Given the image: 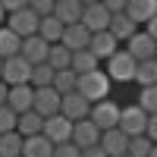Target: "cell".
<instances>
[{"instance_id": "cell-1", "label": "cell", "mask_w": 157, "mask_h": 157, "mask_svg": "<svg viewBox=\"0 0 157 157\" xmlns=\"http://www.w3.org/2000/svg\"><path fill=\"white\" fill-rule=\"evenodd\" d=\"M75 91H78L82 98H88L91 104H94V101H107V98H110V91H113V78L104 72V69L85 72V75H78Z\"/></svg>"}, {"instance_id": "cell-2", "label": "cell", "mask_w": 157, "mask_h": 157, "mask_svg": "<svg viewBox=\"0 0 157 157\" xmlns=\"http://www.w3.org/2000/svg\"><path fill=\"white\" fill-rule=\"evenodd\" d=\"M107 66H104V72H107L113 78V85H126V82H135V66L138 60L129 54V50H116V54L110 60H104Z\"/></svg>"}, {"instance_id": "cell-3", "label": "cell", "mask_w": 157, "mask_h": 157, "mask_svg": "<svg viewBox=\"0 0 157 157\" xmlns=\"http://www.w3.org/2000/svg\"><path fill=\"white\" fill-rule=\"evenodd\" d=\"M0 78L13 88V85H25V82H32V63L25 60L22 54L16 57H6L3 60V69H0Z\"/></svg>"}, {"instance_id": "cell-4", "label": "cell", "mask_w": 157, "mask_h": 157, "mask_svg": "<svg viewBox=\"0 0 157 157\" xmlns=\"http://www.w3.org/2000/svg\"><path fill=\"white\" fill-rule=\"evenodd\" d=\"M6 25L19 38H29V35H38V25H41V16L32 10V6H22L16 13H6Z\"/></svg>"}, {"instance_id": "cell-5", "label": "cell", "mask_w": 157, "mask_h": 157, "mask_svg": "<svg viewBox=\"0 0 157 157\" xmlns=\"http://www.w3.org/2000/svg\"><path fill=\"white\" fill-rule=\"evenodd\" d=\"M148 116H151V113H145V110L138 107V101H135V104H129V107L120 110V129H123L129 138H132V135H145Z\"/></svg>"}, {"instance_id": "cell-6", "label": "cell", "mask_w": 157, "mask_h": 157, "mask_svg": "<svg viewBox=\"0 0 157 157\" xmlns=\"http://www.w3.org/2000/svg\"><path fill=\"white\" fill-rule=\"evenodd\" d=\"M120 110L123 107H116V104L107 98V101H94L91 104V113H88V120L94 123L101 132L104 129H113V126H120Z\"/></svg>"}, {"instance_id": "cell-7", "label": "cell", "mask_w": 157, "mask_h": 157, "mask_svg": "<svg viewBox=\"0 0 157 157\" xmlns=\"http://www.w3.org/2000/svg\"><path fill=\"white\" fill-rule=\"evenodd\" d=\"M60 104H63V94H60L54 85L35 88V104H32V110L41 113L44 120H47V116H54V113H60Z\"/></svg>"}, {"instance_id": "cell-8", "label": "cell", "mask_w": 157, "mask_h": 157, "mask_svg": "<svg viewBox=\"0 0 157 157\" xmlns=\"http://www.w3.org/2000/svg\"><path fill=\"white\" fill-rule=\"evenodd\" d=\"M110 19H113V13L107 10L98 0V3H88L85 6V13H82V25L94 35V32H104V29H110Z\"/></svg>"}, {"instance_id": "cell-9", "label": "cell", "mask_w": 157, "mask_h": 157, "mask_svg": "<svg viewBox=\"0 0 157 157\" xmlns=\"http://www.w3.org/2000/svg\"><path fill=\"white\" fill-rule=\"evenodd\" d=\"M44 135L54 141V145H63V141H72V120H66L63 113H54L44 120Z\"/></svg>"}, {"instance_id": "cell-10", "label": "cell", "mask_w": 157, "mask_h": 157, "mask_svg": "<svg viewBox=\"0 0 157 157\" xmlns=\"http://www.w3.org/2000/svg\"><path fill=\"white\" fill-rule=\"evenodd\" d=\"M60 113L66 116V120L78 123V120H85V116L91 113V101L82 98L78 91H69V94H63V104H60Z\"/></svg>"}, {"instance_id": "cell-11", "label": "cell", "mask_w": 157, "mask_h": 157, "mask_svg": "<svg viewBox=\"0 0 157 157\" xmlns=\"http://www.w3.org/2000/svg\"><path fill=\"white\" fill-rule=\"evenodd\" d=\"M126 50H129V54H132V57L141 63V60H151V57L157 54V41H154V38H151L145 29H138V32L126 41Z\"/></svg>"}, {"instance_id": "cell-12", "label": "cell", "mask_w": 157, "mask_h": 157, "mask_svg": "<svg viewBox=\"0 0 157 157\" xmlns=\"http://www.w3.org/2000/svg\"><path fill=\"white\" fill-rule=\"evenodd\" d=\"M88 50H91V54H94V57L104 63V60H110L116 50H120V41L113 38V32H110V29H104V32H94V35H91Z\"/></svg>"}, {"instance_id": "cell-13", "label": "cell", "mask_w": 157, "mask_h": 157, "mask_svg": "<svg viewBox=\"0 0 157 157\" xmlns=\"http://www.w3.org/2000/svg\"><path fill=\"white\" fill-rule=\"evenodd\" d=\"M19 54L32 63V66H38V63H47V54H50V44L44 41L41 35H29V38H22V47H19Z\"/></svg>"}, {"instance_id": "cell-14", "label": "cell", "mask_w": 157, "mask_h": 157, "mask_svg": "<svg viewBox=\"0 0 157 157\" xmlns=\"http://www.w3.org/2000/svg\"><path fill=\"white\" fill-rule=\"evenodd\" d=\"M98 145L107 151V157H120V154L129 151V135L123 132L120 126H113V129H104V132H101V141H98Z\"/></svg>"}, {"instance_id": "cell-15", "label": "cell", "mask_w": 157, "mask_h": 157, "mask_svg": "<svg viewBox=\"0 0 157 157\" xmlns=\"http://www.w3.org/2000/svg\"><path fill=\"white\" fill-rule=\"evenodd\" d=\"M101 141V129L94 126L85 116V120H78V123H72V145H78V148H91V145H98Z\"/></svg>"}, {"instance_id": "cell-16", "label": "cell", "mask_w": 157, "mask_h": 157, "mask_svg": "<svg viewBox=\"0 0 157 157\" xmlns=\"http://www.w3.org/2000/svg\"><path fill=\"white\" fill-rule=\"evenodd\" d=\"M6 104H10L16 113L32 110V104H35V88H32V82H25V85H13L10 94H6Z\"/></svg>"}, {"instance_id": "cell-17", "label": "cell", "mask_w": 157, "mask_h": 157, "mask_svg": "<svg viewBox=\"0 0 157 157\" xmlns=\"http://www.w3.org/2000/svg\"><path fill=\"white\" fill-rule=\"evenodd\" d=\"M54 141H50L44 132L41 135H29L22 141V157H54Z\"/></svg>"}, {"instance_id": "cell-18", "label": "cell", "mask_w": 157, "mask_h": 157, "mask_svg": "<svg viewBox=\"0 0 157 157\" xmlns=\"http://www.w3.org/2000/svg\"><path fill=\"white\" fill-rule=\"evenodd\" d=\"M82 13H85V3H82V0H57V6H54V16H57L63 25L82 22Z\"/></svg>"}, {"instance_id": "cell-19", "label": "cell", "mask_w": 157, "mask_h": 157, "mask_svg": "<svg viewBox=\"0 0 157 157\" xmlns=\"http://www.w3.org/2000/svg\"><path fill=\"white\" fill-rule=\"evenodd\" d=\"M126 16L138 22V25H145L148 19L157 16V0H129L126 3Z\"/></svg>"}, {"instance_id": "cell-20", "label": "cell", "mask_w": 157, "mask_h": 157, "mask_svg": "<svg viewBox=\"0 0 157 157\" xmlns=\"http://www.w3.org/2000/svg\"><path fill=\"white\" fill-rule=\"evenodd\" d=\"M63 44H66L69 50H85V47L91 44V32L85 29L82 22L66 25V32H63Z\"/></svg>"}, {"instance_id": "cell-21", "label": "cell", "mask_w": 157, "mask_h": 157, "mask_svg": "<svg viewBox=\"0 0 157 157\" xmlns=\"http://www.w3.org/2000/svg\"><path fill=\"white\" fill-rule=\"evenodd\" d=\"M63 32H66V25H63L54 13L50 16H41V25H38V35L44 38L47 44H57V41H63Z\"/></svg>"}, {"instance_id": "cell-22", "label": "cell", "mask_w": 157, "mask_h": 157, "mask_svg": "<svg viewBox=\"0 0 157 157\" xmlns=\"http://www.w3.org/2000/svg\"><path fill=\"white\" fill-rule=\"evenodd\" d=\"M110 32H113L116 41H129V38L138 32V22H132L126 13H113V19H110Z\"/></svg>"}, {"instance_id": "cell-23", "label": "cell", "mask_w": 157, "mask_h": 157, "mask_svg": "<svg viewBox=\"0 0 157 157\" xmlns=\"http://www.w3.org/2000/svg\"><path fill=\"white\" fill-rule=\"evenodd\" d=\"M19 132H22V138H29V135H41L44 132V116L41 113H35V110H25V113H19Z\"/></svg>"}, {"instance_id": "cell-24", "label": "cell", "mask_w": 157, "mask_h": 157, "mask_svg": "<svg viewBox=\"0 0 157 157\" xmlns=\"http://www.w3.org/2000/svg\"><path fill=\"white\" fill-rule=\"evenodd\" d=\"M94 69H101V60L91 54L88 47L85 50H72V72L85 75V72H94Z\"/></svg>"}, {"instance_id": "cell-25", "label": "cell", "mask_w": 157, "mask_h": 157, "mask_svg": "<svg viewBox=\"0 0 157 157\" xmlns=\"http://www.w3.org/2000/svg\"><path fill=\"white\" fill-rule=\"evenodd\" d=\"M22 132L13 129V132H3L0 135V157H22Z\"/></svg>"}, {"instance_id": "cell-26", "label": "cell", "mask_w": 157, "mask_h": 157, "mask_svg": "<svg viewBox=\"0 0 157 157\" xmlns=\"http://www.w3.org/2000/svg\"><path fill=\"white\" fill-rule=\"evenodd\" d=\"M19 47H22V38L10 29V25H0V57H16L19 54Z\"/></svg>"}, {"instance_id": "cell-27", "label": "cell", "mask_w": 157, "mask_h": 157, "mask_svg": "<svg viewBox=\"0 0 157 157\" xmlns=\"http://www.w3.org/2000/svg\"><path fill=\"white\" fill-rule=\"evenodd\" d=\"M135 85L145 88V85H157V57L151 60H141L135 66Z\"/></svg>"}, {"instance_id": "cell-28", "label": "cell", "mask_w": 157, "mask_h": 157, "mask_svg": "<svg viewBox=\"0 0 157 157\" xmlns=\"http://www.w3.org/2000/svg\"><path fill=\"white\" fill-rule=\"evenodd\" d=\"M47 63L54 69H69L72 66V50L63 44V41H57V44H50V54H47Z\"/></svg>"}, {"instance_id": "cell-29", "label": "cell", "mask_w": 157, "mask_h": 157, "mask_svg": "<svg viewBox=\"0 0 157 157\" xmlns=\"http://www.w3.org/2000/svg\"><path fill=\"white\" fill-rule=\"evenodd\" d=\"M54 75H57V69L50 66V63H38V66H32V88L54 85Z\"/></svg>"}, {"instance_id": "cell-30", "label": "cell", "mask_w": 157, "mask_h": 157, "mask_svg": "<svg viewBox=\"0 0 157 157\" xmlns=\"http://www.w3.org/2000/svg\"><path fill=\"white\" fill-rule=\"evenodd\" d=\"M75 85H78V72H72V66H69V69H57V75H54V88L60 91V94L75 91Z\"/></svg>"}, {"instance_id": "cell-31", "label": "cell", "mask_w": 157, "mask_h": 157, "mask_svg": "<svg viewBox=\"0 0 157 157\" xmlns=\"http://www.w3.org/2000/svg\"><path fill=\"white\" fill-rule=\"evenodd\" d=\"M151 148H154V141L148 135H132L129 138V157H151Z\"/></svg>"}, {"instance_id": "cell-32", "label": "cell", "mask_w": 157, "mask_h": 157, "mask_svg": "<svg viewBox=\"0 0 157 157\" xmlns=\"http://www.w3.org/2000/svg\"><path fill=\"white\" fill-rule=\"evenodd\" d=\"M138 107L145 113H157V85H145L138 91Z\"/></svg>"}, {"instance_id": "cell-33", "label": "cell", "mask_w": 157, "mask_h": 157, "mask_svg": "<svg viewBox=\"0 0 157 157\" xmlns=\"http://www.w3.org/2000/svg\"><path fill=\"white\" fill-rule=\"evenodd\" d=\"M19 126V113L10 107V104H3V107H0V135L3 132H13V129Z\"/></svg>"}, {"instance_id": "cell-34", "label": "cell", "mask_w": 157, "mask_h": 157, "mask_svg": "<svg viewBox=\"0 0 157 157\" xmlns=\"http://www.w3.org/2000/svg\"><path fill=\"white\" fill-rule=\"evenodd\" d=\"M54 157H82V148L72 145V141H63V145L54 148Z\"/></svg>"}, {"instance_id": "cell-35", "label": "cell", "mask_w": 157, "mask_h": 157, "mask_svg": "<svg viewBox=\"0 0 157 157\" xmlns=\"http://www.w3.org/2000/svg\"><path fill=\"white\" fill-rule=\"evenodd\" d=\"M29 6L38 13V16H50L54 6H57V0H29Z\"/></svg>"}, {"instance_id": "cell-36", "label": "cell", "mask_w": 157, "mask_h": 157, "mask_svg": "<svg viewBox=\"0 0 157 157\" xmlns=\"http://www.w3.org/2000/svg\"><path fill=\"white\" fill-rule=\"evenodd\" d=\"M101 3L107 6L110 13H126V3H129V0H101Z\"/></svg>"}, {"instance_id": "cell-37", "label": "cell", "mask_w": 157, "mask_h": 157, "mask_svg": "<svg viewBox=\"0 0 157 157\" xmlns=\"http://www.w3.org/2000/svg\"><path fill=\"white\" fill-rule=\"evenodd\" d=\"M145 135H148L151 141H157V113L148 116V129H145Z\"/></svg>"}, {"instance_id": "cell-38", "label": "cell", "mask_w": 157, "mask_h": 157, "mask_svg": "<svg viewBox=\"0 0 157 157\" xmlns=\"http://www.w3.org/2000/svg\"><path fill=\"white\" fill-rule=\"evenodd\" d=\"M0 3H3L6 13H16V10H22V6H29V0H0Z\"/></svg>"}, {"instance_id": "cell-39", "label": "cell", "mask_w": 157, "mask_h": 157, "mask_svg": "<svg viewBox=\"0 0 157 157\" xmlns=\"http://www.w3.org/2000/svg\"><path fill=\"white\" fill-rule=\"evenodd\" d=\"M82 157H107V151L101 145H91V148H82Z\"/></svg>"}, {"instance_id": "cell-40", "label": "cell", "mask_w": 157, "mask_h": 157, "mask_svg": "<svg viewBox=\"0 0 157 157\" xmlns=\"http://www.w3.org/2000/svg\"><path fill=\"white\" fill-rule=\"evenodd\" d=\"M145 32H148V35H151V38H154V41H157V16H154V19H148V22H145Z\"/></svg>"}, {"instance_id": "cell-41", "label": "cell", "mask_w": 157, "mask_h": 157, "mask_svg": "<svg viewBox=\"0 0 157 157\" xmlns=\"http://www.w3.org/2000/svg\"><path fill=\"white\" fill-rule=\"evenodd\" d=\"M6 94H10V85L3 82V78H0V107H3V104H6Z\"/></svg>"}, {"instance_id": "cell-42", "label": "cell", "mask_w": 157, "mask_h": 157, "mask_svg": "<svg viewBox=\"0 0 157 157\" xmlns=\"http://www.w3.org/2000/svg\"><path fill=\"white\" fill-rule=\"evenodd\" d=\"M6 22V10H3V3H0V25Z\"/></svg>"}, {"instance_id": "cell-43", "label": "cell", "mask_w": 157, "mask_h": 157, "mask_svg": "<svg viewBox=\"0 0 157 157\" xmlns=\"http://www.w3.org/2000/svg\"><path fill=\"white\" fill-rule=\"evenodd\" d=\"M151 157H157V141H154V148H151Z\"/></svg>"}, {"instance_id": "cell-44", "label": "cell", "mask_w": 157, "mask_h": 157, "mask_svg": "<svg viewBox=\"0 0 157 157\" xmlns=\"http://www.w3.org/2000/svg\"><path fill=\"white\" fill-rule=\"evenodd\" d=\"M82 3H85V6H88V3H98V0H82Z\"/></svg>"}, {"instance_id": "cell-45", "label": "cell", "mask_w": 157, "mask_h": 157, "mask_svg": "<svg viewBox=\"0 0 157 157\" xmlns=\"http://www.w3.org/2000/svg\"><path fill=\"white\" fill-rule=\"evenodd\" d=\"M0 69H3V57H0Z\"/></svg>"}, {"instance_id": "cell-46", "label": "cell", "mask_w": 157, "mask_h": 157, "mask_svg": "<svg viewBox=\"0 0 157 157\" xmlns=\"http://www.w3.org/2000/svg\"><path fill=\"white\" fill-rule=\"evenodd\" d=\"M120 157H129V154H120Z\"/></svg>"}, {"instance_id": "cell-47", "label": "cell", "mask_w": 157, "mask_h": 157, "mask_svg": "<svg viewBox=\"0 0 157 157\" xmlns=\"http://www.w3.org/2000/svg\"><path fill=\"white\" fill-rule=\"evenodd\" d=\"M154 57H157V54H154Z\"/></svg>"}]
</instances>
